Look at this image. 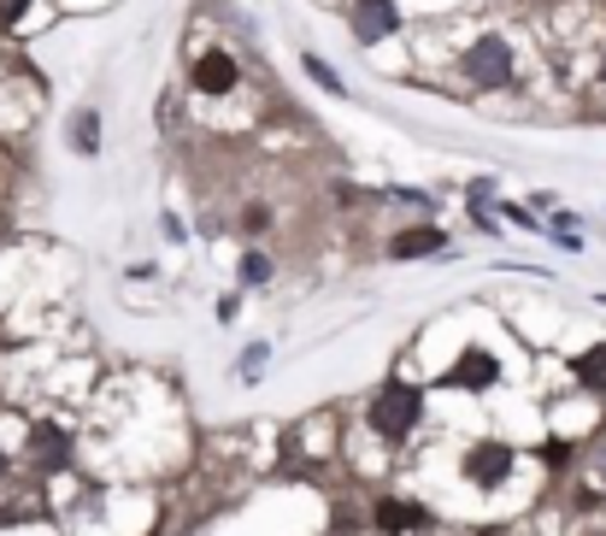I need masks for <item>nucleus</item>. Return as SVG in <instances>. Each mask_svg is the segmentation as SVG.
<instances>
[{
	"label": "nucleus",
	"instance_id": "obj_11",
	"mask_svg": "<svg viewBox=\"0 0 606 536\" xmlns=\"http://www.w3.org/2000/svg\"><path fill=\"white\" fill-rule=\"evenodd\" d=\"M71 148H77L82 159L100 154V113H95V107H77V113H71Z\"/></svg>",
	"mask_w": 606,
	"mask_h": 536
},
{
	"label": "nucleus",
	"instance_id": "obj_3",
	"mask_svg": "<svg viewBox=\"0 0 606 536\" xmlns=\"http://www.w3.org/2000/svg\"><path fill=\"white\" fill-rule=\"evenodd\" d=\"M512 466H518V454L500 442V437H483V442L466 448V460H459V478L477 484V489H500V484L512 478Z\"/></svg>",
	"mask_w": 606,
	"mask_h": 536
},
{
	"label": "nucleus",
	"instance_id": "obj_10",
	"mask_svg": "<svg viewBox=\"0 0 606 536\" xmlns=\"http://www.w3.org/2000/svg\"><path fill=\"white\" fill-rule=\"evenodd\" d=\"M571 378L589 389V396H606V342H595V348H583V354L571 360Z\"/></svg>",
	"mask_w": 606,
	"mask_h": 536
},
{
	"label": "nucleus",
	"instance_id": "obj_19",
	"mask_svg": "<svg viewBox=\"0 0 606 536\" xmlns=\"http://www.w3.org/2000/svg\"><path fill=\"white\" fill-rule=\"evenodd\" d=\"M595 77H600V82H606V48H600V66H595Z\"/></svg>",
	"mask_w": 606,
	"mask_h": 536
},
{
	"label": "nucleus",
	"instance_id": "obj_2",
	"mask_svg": "<svg viewBox=\"0 0 606 536\" xmlns=\"http://www.w3.org/2000/svg\"><path fill=\"white\" fill-rule=\"evenodd\" d=\"M459 71H466L471 89H512V77H518V53H512V41H507V36L483 30L466 53H459Z\"/></svg>",
	"mask_w": 606,
	"mask_h": 536
},
{
	"label": "nucleus",
	"instance_id": "obj_5",
	"mask_svg": "<svg viewBox=\"0 0 606 536\" xmlns=\"http://www.w3.org/2000/svg\"><path fill=\"white\" fill-rule=\"evenodd\" d=\"M495 383H500V360L483 342H466L459 360L442 371V389H466V396H483V389H495Z\"/></svg>",
	"mask_w": 606,
	"mask_h": 536
},
{
	"label": "nucleus",
	"instance_id": "obj_20",
	"mask_svg": "<svg viewBox=\"0 0 606 536\" xmlns=\"http://www.w3.org/2000/svg\"><path fill=\"white\" fill-rule=\"evenodd\" d=\"M0 478H7V448H0Z\"/></svg>",
	"mask_w": 606,
	"mask_h": 536
},
{
	"label": "nucleus",
	"instance_id": "obj_4",
	"mask_svg": "<svg viewBox=\"0 0 606 536\" xmlns=\"http://www.w3.org/2000/svg\"><path fill=\"white\" fill-rule=\"evenodd\" d=\"M236 82H242V66H236V53H229V48H201L189 59V89L195 95L224 100V95H236Z\"/></svg>",
	"mask_w": 606,
	"mask_h": 536
},
{
	"label": "nucleus",
	"instance_id": "obj_7",
	"mask_svg": "<svg viewBox=\"0 0 606 536\" xmlns=\"http://www.w3.org/2000/svg\"><path fill=\"white\" fill-rule=\"evenodd\" d=\"M71 430L66 425H36L30 430V466L36 471H59V466H71Z\"/></svg>",
	"mask_w": 606,
	"mask_h": 536
},
{
	"label": "nucleus",
	"instance_id": "obj_14",
	"mask_svg": "<svg viewBox=\"0 0 606 536\" xmlns=\"http://www.w3.org/2000/svg\"><path fill=\"white\" fill-rule=\"evenodd\" d=\"M265 360H271V342H254V348H247V354L236 360V371H242V378H247V383H254V378H260V371H265Z\"/></svg>",
	"mask_w": 606,
	"mask_h": 536
},
{
	"label": "nucleus",
	"instance_id": "obj_12",
	"mask_svg": "<svg viewBox=\"0 0 606 536\" xmlns=\"http://www.w3.org/2000/svg\"><path fill=\"white\" fill-rule=\"evenodd\" d=\"M271 272H277V265H271V254H260V247H247V254L236 260L242 289H265V283H271Z\"/></svg>",
	"mask_w": 606,
	"mask_h": 536
},
{
	"label": "nucleus",
	"instance_id": "obj_18",
	"mask_svg": "<svg viewBox=\"0 0 606 536\" xmlns=\"http://www.w3.org/2000/svg\"><path fill=\"white\" fill-rule=\"evenodd\" d=\"M595 478H600V484H606V437H600V442H595Z\"/></svg>",
	"mask_w": 606,
	"mask_h": 536
},
{
	"label": "nucleus",
	"instance_id": "obj_15",
	"mask_svg": "<svg viewBox=\"0 0 606 536\" xmlns=\"http://www.w3.org/2000/svg\"><path fill=\"white\" fill-rule=\"evenodd\" d=\"M36 7V0H0V30H12L18 25V18H25Z\"/></svg>",
	"mask_w": 606,
	"mask_h": 536
},
{
	"label": "nucleus",
	"instance_id": "obj_6",
	"mask_svg": "<svg viewBox=\"0 0 606 536\" xmlns=\"http://www.w3.org/2000/svg\"><path fill=\"white\" fill-rule=\"evenodd\" d=\"M348 30H353V41L378 48V41H389L394 30H401V7H394V0H353V7H348Z\"/></svg>",
	"mask_w": 606,
	"mask_h": 536
},
{
	"label": "nucleus",
	"instance_id": "obj_8",
	"mask_svg": "<svg viewBox=\"0 0 606 536\" xmlns=\"http://www.w3.org/2000/svg\"><path fill=\"white\" fill-rule=\"evenodd\" d=\"M371 525H378L383 536H407V530H430L436 519L424 507H412V501H394V495H383L378 507H371Z\"/></svg>",
	"mask_w": 606,
	"mask_h": 536
},
{
	"label": "nucleus",
	"instance_id": "obj_9",
	"mask_svg": "<svg viewBox=\"0 0 606 536\" xmlns=\"http://www.w3.org/2000/svg\"><path fill=\"white\" fill-rule=\"evenodd\" d=\"M442 224H412V231L401 236H389V260H430V254H442Z\"/></svg>",
	"mask_w": 606,
	"mask_h": 536
},
{
	"label": "nucleus",
	"instance_id": "obj_17",
	"mask_svg": "<svg viewBox=\"0 0 606 536\" xmlns=\"http://www.w3.org/2000/svg\"><path fill=\"white\" fill-rule=\"evenodd\" d=\"M265 218H271L265 206H242V231H265Z\"/></svg>",
	"mask_w": 606,
	"mask_h": 536
},
{
	"label": "nucleus",
	"instance_id": "obj_16",
	"mask_svg": "<svg viewBox=\"0 0 606 536\" xmlns=\"http://www.w3.org/2000/svg\"><path fill=\"white\" fill-rule=\"evenodd\" d=\"M541 460H548V466H566V460H571V442H559V437H554L548 448H541Z\"/></svg>",
	"mask_w": 606,
	"mask_h": 536
},
{
	"label": "nucleus",
	"instance_id": "obj_13",
	"mask_svg": "<svg viewBox=\"0 0 606 536\" xmlns=\"http://www.w3.org/2000/svg\"><path fill=\"white\" fill-rule=\"evenodd\" d=\"M301 71H306L312 82H319V89H324V95H336V100L348 95V82H342V71H330V66H324V59H319V53H301Z\"/></svg>",
	"mask_w": 606,
	"mask_h": 536
},
{
	"label": "nucleus",
	"instance_id": "obj_1",
	"mask_svg": "<svg viewBox=\"0 0 606 536\" xmlns=\"http://www.w3.org/2000/svg\"><path fill=\"white\" fill-rule=\"evenodd\" d=\"M418 425H424V389L418 383L389 378L378 396H371V407H365V430L371 437H383V442H407Z\"/></svg>",
	"mask_w": 606,
	"mask_h": 536
}]
</instances>
